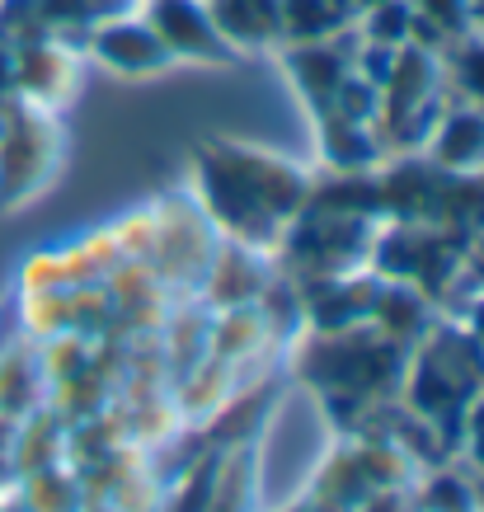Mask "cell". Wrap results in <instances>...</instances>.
<instances>
[{
	"mask_svg": "<svg viewBox=\"0 0 484 512\" xmlns=\"http://www.w3.org/2000/svg\"><path fill=\"white\" fill-rule=\"evenodd\" d=\"M306 198H311V179L292 160L231 146V141H212L198 151V207L235 245H282Z\"/></svg>",
	"mask_w": 484,
	"mask_h": 512,
	"instance_id": "cell-1",
	"label": "cell"
},
{
	"mask_svg": "<svg viewBox=\"0 0 484 512\" xmlns=\"http://www.w3.org/2000/svg\"><path fill=\"white\" fill-rule=\"evenodd\" d=\"M405 362L409 348L405 343L386 339L381 329H339V334H315L306 348H301L297 372L311 381L320 395L329 400H348L362 404L376 400V395H395L400 381H405Z\"/></svg>",
	"mask_w": 484,
	"mask_h": 512,
	"instance_id": "cell-2",
	"label": "cell"
},
{
	"mask_svg": "<svg viewBox=\"0 0 484 512\" xmlns=\"http://www.w3.org/2000/svg\"><path fill=\"white\" fill-rule=\"evenodd\" d=\"M62 165V127L52 109L5 99L0 104V207H19L24 198L43 193Z\"/></svg>",
	"mask_w": 484,
	"mask_h": 512,
	"instance_id": "cell-3",
	"label": "cell"
},
{
	"mask_svg": "<svg viewBox=\"0 0 484 512\" xmlns=\"http://www.w3.org/2000/svg\"><path fill=\"white\" fill-rule=\"evenodd\" d=\"M141 15L156 29L160 43L170 47L174 62H217V66L240 62V52L217 33L203 0H146Z\"/></svg>",
	"mask_w": 484,
	"mask_h": 512,
	"instance_id": "cell-4",
	"label": "cell"
},
{
	"mask_svg": "<svg viewBox=\"0 0 484 512\" xmlns=\"http://www.w3.org/2000/svg\"><path fill=\"white\" fill-rule=\"evenodd\" d=\"M85 52H90L99 66L118 71V76H160V71L174 66L170 47L160 43L156 29H151L146 15H137V10L94 24V29L85 33Z\"/></svg>",
	"mask_w": 484,
	"mask_h": 512,
	"instance_id": "cell-5",
	"label": "cell"
},
{
	"mask_svg": "<svg viewBox=\"0 0 484 512\" xmlns=\"http://www.w3.org/2000/svg\"><path fill=\"white\" fill-rule=\"evenodd\" d=\"M71 90H76V52L57 33L15 43V99L57 109L71 99Z\"/></svg>",
	"mask_w": 484,
	"mask_h": 512,
	"instance_id": "cell-6",
	"label": "cell"
},
{
	"mask_svg": "<svg viewBox=\"0 0 484 512\" xmlns=\"http://www.w3.org/2000/svg\"><path fill=\"white\" fill-rule=\"evenodd\" d=\"M217 33L245 57V52H264L282 47V19L278 0H203Z\"/></svg>",
	"mask_w": 484,
	"mask_h": 512,
	"instance_id": "cell-7",
	"label": "cell"
},
{
	"mask_svg": "<svg viewBox=\"0 0 484 512\" xmlns=\"http://www.w3.org/2000/svg\"><path fill=\"white\" fill-rule=\"evenodd\" d=\"M428 156L447 174L484 170V109L461 104V109L442 113V123L433 127V137H428Z\"/></svg>",
	"mask_w": 484,
	"mask_h": 512,
	"instance_id": "cell-8",
	"label": "cell"
},
{
	"mask_svg": "<svg viewBox=\"0 0 484 512\" xmlns=\"http://www.w3.org/2000/svg\"><path fill=\"white\" fill-rule=\"evenodd\" d=\"M47 367H43V343H10L0 348V414L24 419L38 404H47Z\"/></svg>",
	"mask_w": 484,
	"mask_h": 512,
	"instance_id": "cell-9",
	"label": "cell"
},
{
	"mask_svg": "<svg viewBox=\"0 0 484 512\" xmlns=\"http://www.w3.org/2000/svg\"><path fill=\"white\" fill-rule=\"evenodd\" d=\"M282 47L292 43H325L353 24V10L344 0H278Z\"/></svg>",
	"mask_w": 484,
	"mask_h": 512,
	"instance_id": "cell-10",
	"label": "cell"
},
{
	"mask_svg": "<svg viewBox=\"0 0 484 512\" xmlns=\"http://www.w3.org/2000/svg\"><path fill=\"white\" fill-rule=\"evenodd\" d=\"M447 76L461 94H466V104L484 109V33L470 29L466 38H452L447 43Z\"/></svg>",
	"mask_w": 484,
	"mask_h": 512,
	"instance_id": "cell-11",
	"label": "cell"
},
{
	"mask_svg": "<svg viewBox=\"0 0 484 512\" xmlns=\"http://www.w3.org/2000/svg\"><path fill=\"white\" fill-rule=\"evenodd\" d=\"M362 43H381V47H405L414 33V5L409 0H381L372 10H362Z\"/></svg>",
	"mask_w": 484,
	"mask_h": 512,
	"instance_id": "cell-12",
	"label": "cell"
},
{
	"mask_svg": "<svg viewBox=\"0 0 484 512\" xmlns=\"http://www.w3.org/2000/svg\"><path fill=\"white\" fill-rule=\"evenodd\" d=\"M480 508V494H475V484L466 475H456V470H438L433 480L419 489V503L414 512H470Z\"/></svg>",
	"mask_w": 484,
	"mask_h": 512,
	"instance_id": "cell-13",
	"label": "cell"
},
{
	"mask_svg": "<svg viewBox=\"0 0 484 512\" xmlns=\"http://www.w3.org/2000/svg\"><path fill=\"white\" fill-rule=\"evenodd\" d=\"M414 5V15L423 24H433V29L452 43V38H466L475 29V0H409Z\"/></svg>",
	"mask_w": 484,
	"mask_h": 512,
	"instance_id": "cell-14",
	"label": "cell"
},
{
	"mask_svg": "<svg viewBox=\"0 0 484 512\" xmlns=\"http://www.w3.org/2000/svg\"><path fill=\"white\" fill-rule=\"evenodd\" d=\"M10 480H15V470H10V461L0 456V489H10Z\"/></svg>",
	"mask_w": 484,
	"mask_h": 512,
	"instance_id": "cell-15",
	"label": "cell"
},
{
	"mask_svg": "<svg viewBox=\"0 0 484 512\" xmlns=\"http://www.w3.org/2000/svg\"><path fill=\"white\" fill-rule=\"evenodd\" d=\"M372 5H381V0H348V10H353V15H362V10H372Z\"/></svg>",
	"mask_w": 484,
	"mask_h": 512,
	"instance_id": "cell-16",
	"label": "cell"
},
{
	"mask_svg": "<svg viewBox=\"0 0 484 512\" xmlns=\"http://www.w3.org/2000/svg\"><path fill=\"white\" fill-rule=\"evenodd\" d=\"M0 512H5V489H0Z\"/></svg>",
	"mask_w": 484,
	"mask_h": 512,
	"instance_id": "cell-17",
	"label": "cell"
},
{
	"mask_svg": "<svg viewBox=\"0 0 484 512\" xmlns=\"http://www.w3.org/2000/svg\"><path fill=\"white\" fill-rule=\"evenodd\" d=\"M292 512H311V508H306V503H301V508H292Z\"/></svg>",
	"mask_w": 484,
	"mask_h": 512,
	"instance_id": "cell-18",
	"label": "cell"
},
{
	"mask_svg": "<svg viewBox=\"0 0 484 512\" xmlns=\"http://www.w3.org/2000/svg\"><path fill=\"white\" fill-rule=\"evenodd\" d=\"M470 512H484V508H470Z\"/></svg>",
	"mask_w": 484,
	"mask_h": 512,
	"instance_id": "cell-19",
	"label": "cell"
},
{
	"mask_svg": "<svg viewBox=\"0 0 484 512\" xmlns=\"http://www.w3.org/2000/svg\"><path fill=\"white\" fill-rule=\"evenodd\" d=\"M344 5H348V0H344Z\"/></svg>",
	"mask_w": 484,
	"mask_h": 512,
	"instance_id": "cell-20",
	"label": "cell"
}]
</instances>
